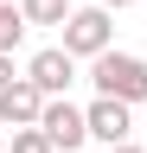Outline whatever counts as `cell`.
I'll return each instance as SVG.
<instances>
[{"label": "cell", "instance_id": "obj_11", "mask_svg": "<svg viewBox=\"0 0 147 153\" xmlns=\"http://www.w3.org/2000/svg\"><path fill=\"white\" fill-rule=\"evenodd\" d=\"M96 7H109V13H122V7H134V0H96Z\"/></svg>", "mask_w": 147, "mask_h": 153}, {"label": "cell", "instance_id": "obj_10", "mask_svg": "<svg viewBox=\"0 0 147 153\" xmlns=\"http://www.w3.org/2000/svg\"><path fill=\"white\" fill-rule=\"evenodd\" d=\"M7 83H19V76H13V57H0V89Z\"/></svg>", "mask_w": 147, "mask_h": 153}, {"label": "cell", "instance_id": "obj_5", "mask_svg": "<svg viewBox=\"0 0 147 153\" xmlns=\"http://www.w3.org/2000/svg\"><path fill=\"white\" fill-rule=\"evenodd\" d=\"M45 102H51V96L32 83V76H19V83H7V89H0V121H7V128H39Z\"/></svg>", "mask_w": 147, "mask_h": 153}, {"label": "cell", "instance_id": "obj_6", "mask_svg": "<svg viewBox=\"0 0 147 153\" xmlns=\"http://www.w3.org/2000/svg\"><path fill=\"white\" fill-rule=\"evenodd\" d=\"M26 76H32V83H39L45 96H64L70 83H77V57H70L64 45H51V51H39V57L26 64Z\"/></svg>", "mask_w": 147, "mask_h": 153}, {"label": "cell", "instance_id": "obj_7", "mask_svg": "<svg viewBox=\"0 0 147 153\" xmlns=\"http://www.w3.org/2000/svg\"><path fill=\"white\" fill-rule=\"evenodd\" d=\"M26 26H32V19H26L19 7H7V0H0V57H13V51H19Z\"/></svg>", "mask_w": 147, "mask_h": 153}, {"label": "cell", "instance_id": "obj_9", "mask_svg": "<svg viewBox=\"0 0 147 153\" xmlns=\"http://www.w3.org/2000/svg\"><path fill=\"white\" fill-rule=\"evenodd\" d=\"M13 153H58L45 128H13Z\"/></svg>", "mask_w": 147, "mask_h": 153}, {"label": "cell", "instance_id": "obj_1", "mask_svg": "<svg viewBox=\"0 0 147 153\" xmlns=\"http://www.w3.org/2000/svg\"><path fill=\"white\" fill-rule=\"evenodd\" d=\"M90 83H96V96H115V102H147V57L102 51L90 57Z\"/></svg>", "mask_w": 147, "mask_h": 153}, {"label": "cell", "instance_id": "obj_8", "mask_svg": "<svg viewBox=\"0 0 147 153\" xmlns=\"http://www.w3.org/2000/svg\"><path fill=\"white\" fill-rule=\"evenodd\" d=\"M19 13L32 19V26H64L77 7H70V0H19Z\"/></svg>", "mask_w": 147, "mask_h": 153}, {"label": "cell", "instance_id": "obj_12", "mask_svg": "<svg viewBox=\"0 0 147 153\" xmlns=\"http://www.w3.org/2000/svg\"><path fill=\"white\" fill-rule=\"evenodd\" d=\"M109 153H147V147H134V140H122V147H109Z\"/></svg>", "mask_w": 147, "mask_h": 153}, {"label": "cell", "instance_id": "obj_3", "mask_svg": "<svg viewBox=\"0 0 147 153\" xmlns=\"http://www.w3.org/2000/svg\"><path fill=\"white\" fill-rule=\"evenodd\" d=\"M39 128L51 134V147H64V153H77V147L90 140V115L70 102V96H51V102H45V115H39Z\"/></svg>", "mask_w": 147, "mask_h": 153}, {"label": "cell", "instance_id": "obj_4", "mask_svg": "<svg viewBox=\"0 0 147 153\" xmlns=\"http://www.w3.org/2000/svg\"><path fill=\"white\" fill-rule=\"evenodd\" d=\"M83 115H90V140H102V147H122L128 134H134V102H115V96H96V102H90Z\"/></svg>", "mask_w": 147, "mask_h": 153}, {"label": "cell", "instance_id": "obj_2", "mask_svg": "<svg viewBox=\"0 0 147 153\" xmlns=\"http://www.w3.org/2000/svg\"><path fill=\"white\" fill-rule=\"evenodd\" d=\"M58 32H64V51H70V57H102V51H115V19H109V7H77Z\"/></svg>", "mask_w": 147, "mask_h": 153}]
</instances>
